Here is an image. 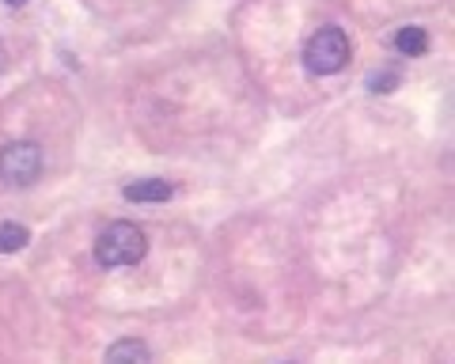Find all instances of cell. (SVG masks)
<instances>
[{"mask_svg":"<svg viewBox=\"0 0 455 364\" xmlns=\"http://www.w3.org/2000/svg\"><path fill=\"white\" fill-rule=\"evenodd\" d=\"M4 65H8V58H4V46H0V73H4Z\"/></svg>","mask_w":455,"mask_h":364,"instance_id":"obj_10","label":"cell"},{"mask_svg":"<svg viewBox=\"0 0 455 364\" xmlns=\"http://www.w3.org/2000/svg\"><path fill=\"white\" fill-rule=\"evenodd\" d=\"M42 175V148L35 141H12L0 148V178L8 186H31Z\"/></svg>","mask_w":455,"mask_h":364,"instance_id":"obj_3","label":"cell"},{"mask_svg":"<svg viewBox=\"0 0 455 364\" xmlns=\"http://www.w3.org/2000/svg\"><path fill=\"white\" fill-rule=\"evenodd\" d=\"M103 360L107 364H145V360H152V349L140 342V338H122V342H114L107 349Z\"/></svg>","mask_w":455,"mask_h":364,"instance_id":"obj_5","label":"cell"},{"mask_svg":"<svg viewBox=\"0 0 455 364\" xmlns=\"http://www.w3.org/2000/svg\"><path fill=\"white\" fill-rule=\"evenodd\" d=\"M395 50L403 53V58H425L429 53V31L425 27H403V31L395 35Z\"/></svg>","mask_w":455,"mask_h":364,"instance_id":"obj_6","label":"cell"},{"mask_svg":"<svg viewBox=\"0 0 455 364\" xmlns=\"http://www.w3.org/2000/svg\"><path fill=\"white\" fill-rule=\"evenodd\" d=\"M148 255V235L137 228L133 220H114L99 232L95 240V262L103 270H122V265H137Z\"/></svg>","mask_w":455,"mask_h":364,"instance_id":"obj_1","label":"cell"},{"mask_svg":"<svg viewBox=\"0 0 455 364\" xmlns=\"http://www.w3.org/2000/svg\"><path fill=\"white\" fill-rule=\"evenodd\" d=\"M125 202H167L171 198V182L167 178H137V182H125L122 190Z\"/></svg>","mask_w":455,"mask_h":364,"instance_id":"obj_4","label":"cell"},{"mask_svg":"<svg viewBox=\"0 0 455 364\" xmlns=\"http://www.w3.org/2000/svg\"><path fill=\"white\" fill-rule=\"evenodd\" d=\"M4 4H8V8H23V4H27V0H4Z\"/></svg>","mask_w":455,"mask_h":364,"instance_id":"obj_9","label":"cell"},{"mask_svg":"<svg viewBox=\"0 0 455 364\" xmlns=\"http://www.w3.org/2000/svg\"><path fill=\"white\" fill-rule=\"evenodd\" d=\"M27 243H31V232H27L23 224L0 220V255H16V250H23Z\"/></svg>","mask_w":455,"mask_h":364,"instance_id":"obj_7","label":"cell"},{"mask_svg":"<svg viewBox=\"0 0 455 364\" xmlns=\"http://www.w3.org/2000/svg\"><path fill=\"white\" fill-rule=\"evenodd\" d=\"M395 83H398L395 73H376V76H368V88H372V91H395Z\"/></svg>","mask_w":455,"mask_h":364,"instance_id":"obj_8","label":"cell"},{"mask_svg":"<svg viewBox=\"0 0 455 364\" xmlns=\"http://www.w3.org/2000/svg\"><path fill=\"white\" fill-rule=\"evenodd\" d=\"M349 65V35L341 27H319L304 46V68L311 76H334Z\"/></svg>","mask_w":455,"mask_h":364,"instance_id":"obj_2","label":"cell"}]
</instances>
